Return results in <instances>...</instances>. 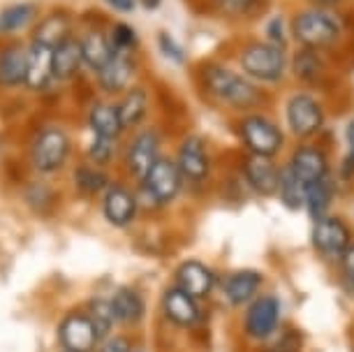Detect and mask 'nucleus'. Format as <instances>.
Returning <instances> with one entry per match:
<instances>
[{
    "label": "nucleus",
    "mask_w": 354,
    "mask_h": 352,
    "mask_svg": "<svg viewBox=\"0 0 354 352\" xmlns=\"http://www.w3.org/2000/svg\"><path fill=\"white\" fill-rule=\"evenodd\" d=\"M345 139H347V156L343 160V176L352 178V174H354V121L347 123Z\"/></svg>",
    "instance_id": "obj_39"
},
{
    "label": "nucleus",
    "mask_w": 354,
    "mask_h": 352,
    "mask_svg": "<svg viewBox=\"0 0 354 352\" xmlns=\"http://www.w3.org/2000/svg\"><path fill=\"white\" fill-rule=\"evenodd\" d=\"M333 195H336V188H333V181H331L329 176L306 188L304 209H306V214L310 216V221H313V223L319 221V218H326V216H329L331 204H333Z\"/></svg>",
    "instance_id": "obj_28"
},
{
    "label": "nucleus",
    "mask_w": 354,
    "mask_h": 352,
    "mask_svg": "<svg viewBox=\"0 0 354 352\" xmlns=\"http://www.w3.org/2000/svg\"><path fill=\"white\" fill-rule=\"evenodd\" d=\"M116 107H118V116H121L123 130L139 128L146 118V111H149V95H146L142 86H135V89L123 93V100Z\"/></svg>",
    "instance_id": "obj_27"
},
{
    "label": "nucleus",
    "mask_w": 354,
    "mask_h": 352,
    "mask_svg": "<svg viewBox=\"0 0 354 352\" xmlns=\"http://www.w3.org/2000/svg\"><path fill=\"white\" fill-rule=\"evenodd\" d=\"M202 84L213 98L234 109H252L264 100L257 84L223 65H206L202 70Z\"/></svg>",
    "instance_id": "obj_1"
},
{
    "label": "nucleus",
    "mask_w": 354,
    "mask_h": 352,
    "mask_svg": "<svg viewBox=\"0 0 354 352\" xmlns=\"http://www.w3.org/2000/svg\"><path fill=\"white\" fill-rule=\"evenodd\" d=\"M70 15L68 12H51L49 17H44L42 21L35 24V28H32V37L30 42H37V44H44V46H51V49H56L58 44L65 42L70 35Z\"/></svg>",
    "instance_id": "obj_25"
},
{
    "label": "nucleus",
    "mask_w": 354,
    "mask_h": 352,
    "mask_svg": "<svg viewBox=\"0 0 354 352\" xmlns=\"http://www.w3.org/2000/svg\"><path fill=\"white\" fill-rule=\"evenodd\" d=\"M84 68L82 42L77 37H68L53 49V77L56 82H70Z\"/></svg>",
    "instance_id": "obj_24"
},
{
    "label": "nucleus",
    "mask_w": 354,
    "mask_h": 352,
    "mask_svg": "<svg viewBox=\"0 0 354 352\" xmlns=\"http://www.w3.org/2000/svg\"><path fill=\"white\" fill-rule=\"evenodd\" d=\"M285 118L290 125V132L299 139L315 137L324 128V109L315 98L308 93H297L287 100Z\"/></svg>",
    "instance_id": "obj_11"
},
{
    "label": "nucleus",
    "mask_w": 354,
    "mask_h": 352,
    "mask_svg": "<svg viewBox=\"0 0 354 352\" xmlns=\"http://www.w3.org/2000/svg\"><path fill=\"white\" fill-rule=\"evenodd\" d=\"M75 185L82 195H104L109 188V174L97 165H79L75 169Z\"/></svg>",
    "instance_id": "obj_31"
},
{
    "label": "nucleus",
    "mask_w": 354,
    "mask_h": 352,
    "mask_svg": "<svg viewBox=\"0 0 354 352\" xmlns=\"http://www.w3.org/2000/svg\"><path fill=\"white\" fill-rule=\"evenodd\" d=\"M37 8L30 3H17L0 12V35H12V33L26 30L35 24Z\"/></svg>",
    "instance_id": "obj_30"
},
{
    "label": "nucleus",
    "mask_w": 354,
    "mask_h": 352,
    "mask_svg": "<svg viewBox=\"0 0 354 352\" xmlns=\"http://www.w3.org/2000/svg\"><path fill=\"white\" fill-rule=\"evenodd\" d=\"M142 5H144V8L149 10V12H153V10H158L160 5H162V0H142Z\"/></svg>",
    "instance_id": "obj_43"
},
{
    "label": "nucleus",
    "mask_w": 354,
    "mask_h": 352,
    "mask_svg": "<svg viewBox=\"0 0 354 352\" xmlns=\"http://www.w3.org/2000/svg\"><path fill=\"white\" fill-rule=\"evenodd\" d=\"M310 243L313 250L326 262H340V257L345 255V250L354 243L352 241V230L343 218L338 216H326L313 223L310 230Z\"/></svg>",
    "instance_id": "obj_7"
},
{
    "label": "nucleus",
    "mask_w": 354,
    "mask_h": 352,
    "mask_svg": "<svg viewBox=\"0 0 354 352\" xmlns=\"http://www.w3.org/2000/svg\"><path fill=\"white\" fill-rule=\"evenodd\" d=\"M183 188V176L178 172V165L174 158L160 156L158 163L153 165L149 176L142 181V190L144 195L151 199L156 207H165V204L174 202L178 195H181Z\"/></svg>",
    "instance_id": "obj_8"
},
{
    "label": "nucleus",
    "mask_w": 354,
    "mask_h": 352,
    "mask_svg": "<svg viewBox=\"0 0 354 352\" xmlns=\"http://www.w3.org/2000/svg\"><path fill=\"white\" fill-rule=\"evenodd\" d=\"M241 63L243 72L250 79H257V82H269L276 84L283 79L285 70H287V58L283 46L271 44V42H257V44H248L241 51Z\"/></svg>",
    "instance_id": "obj_5"
},
{
    "label": "nucleus",
    "mask_w": 354,
    "mask_h": 352,
    "mask_svg": "<svg viewBox=\"0 0 354 352\" xmlns=\"http://www.w3.org/2000/svg\"><path fill=\"white\" fill-rule=\"evenodd\" d=\"M285 209L290 211H301L306 202V185L301 183V178L292 172L290 163L285 167H280V178H278V192Z\"/></svg>",
    "instance_id": "obj_29"
},
{
    "label": "nucleus",
    "mask_w": 354,
    "mask_h": 352,
    "mask_svg": "<svg viewBox=\"0 0 354 352\" xmlns=\"http://www.w3.org/2000/svg\"><path fill=\"white\" fill-rule=\"evenodd\" d=\"M338 271H340V278H343V283H347L354 290V243L345 250V255L340 257Z\"/></svg>",
    "instance_id": "obj_38"
},
{
    "label": "nucleus",
    "mask_w": 354,
    "mask_h": 352,
    "mask_svg": "<svg viewBox=\"0 0 354 352\" xmlns=\"http://www.w3.org/2000/svg\"><path fill=\"white\" fill-rule=\"evenodd\" d=\"M158 44H160V51H162L165 58H169V61H174V63H183L185 61L183 46L178 44L171 35H167V33H160V35H158Z\"/></svg>",
    "instance_id": "obj_36"
},
{
    "label": "nucleus",
    "mask_w": 354,
    "mask_h": 352,
    "mask_svg": "<svg viewBox=\"0 0 354 352\" xmlns=\"http://www.w3.org/2000/svg\"><path fill=\"white\" fill-rule=\"evenodd\" d=\"M266 35H269L271 44L283 46V42H285V21H283V19H280V17L269 19V24H266Z\"/></svg>",
    "instance_id": "obj_40"
},
{
    "label": "nucleus",
    "mask_w": 354,
    "mask_h": 352,
    "mask_svg": "<svg viewBox=\"0 0 354 352\" xmlns=\"http://www.w3.org/2000/svg\"><path fill=\"white\" fill-rule=\"evenodd\" d=\"M319 3H324V5H331V3H338V0H319Z\"/></svg>",
    "instance_id": "obj_45"
},
{
    "label": "nucleus",
    "mask_w": 354,
    "mask_h": 352,
    "mask_svg": "<svg viewBox=\"0 0 354 352\" xmlns=\"http://www.w3.org/2000/svg\"><path fill=\"white\" fill-rule=\"evenodd\" d=\"M174 285L181 288L183 292H188L190 297L204 302V299H209L216 292L220 281L218 274L209 264L197 260V257H190V260L176 264V269H174Z\"/></svg>",
    "instance_id": "obj_13"
},
{
    "label": "nucleus",
    "mask_w": 354,
    "mask_h": 352,
    "mask_svg": "<svg viewBox=\"0 0 354 352\" xmlns=\"http://www.w3.org/2000/svg\"><path fill=\"white\" fill-rule=\"evenodd\" d=\"M176 165L178 172H181L183 181L192 183V185H202L209 181L211 176V154H209V146L202 137L190 135L185 137L181 144H178L176 151Z\"/></svg>",
    "instance_id": "obj_12"
},
{
    "label": "nucleus",
    "mask_w": 354,
    "mask_h": 352,
    "mask_svg": "<svg viewBox=\"0 0 354 352\" xmlns=\"http://www.w3.org/2000/svg\"><path fill=\"white\" fill-rule=\"evenodd\" d=\"M100 352H132L128 336H109L102 341V350Z\"/></svg>",
    "instance_id": "obj_41"
},
{
    "label": "nucleus",
    "mask_w": 354,
    "mask_h": 352,
    "mask_svg": "<svg viewBox=\"0 0 354 352\" xmlns=\"http://www.w3.org/2000/svg\"><path fill=\"white\" fill-rule=\"evenodd\" d=\"M239 139L248 154L276 158L285 146V135L271 118L262 114H250L239 123Z\"/></svg>",
    "instance_id": "obj_6"
},
{
    "label": "nucleus",
    "mask_w": 354,
    "mask_h": 352,
    "mask_svg": "<svg viewBox=\"0 0 354 352\" xmlns=\"http://www.w3.org/2000/svg\"><path fill=\"white\" fill-rule=\"evenodd\" d=\"M116 156V139H106V137H97L93 135V142L88 144V160L91 165H97V167H104L109 165Z\"/></svg>",
    "instance_id": "obj_34"
},
{
    "label": "nucleus",
    "mask_w": 354,
    "mask_h": 352,
    "mask_svg": "<svg viewBox=\"0 0 354 352\" xmlns=\"http://www.w3.org/2000/svg\"><path fill=\"white\" fill-rule=\"evenodd\" d=\"M61 352H70V350H61Z\"/></svg>",
    "instance_id": "obj_46"
},
{
    "label": "nucleus",
    "mask_w": 354,
    "mask_h": 352,
    "mask_svg": "<svg viewBox=\"0 0 354 352\" xmlns=\"http://www.w3.org/2000/svg\"><path fill=\"white\" fill-rule=\"evenodd\" d=\"M88 125L93 135L106 137V139H118L123 132L121 116H118V107L109 102H95L88 109Z\"/></svg>",
    "instance_id": "obj_26"
},
{
    "label": "nucleus",
    "mask_w": 354,
    "mask_h": 352,
    "mask_svg": "<svg viewBox=\"0 0 354 352\" xmlns=\"http://www.w3.org/2000/svg\"><path fill=\"white\" fill-rule=\"evenodd\" d=\"M109 299H111V306H113V313H116L118 324H123V327H137V324L144 320L146 299L137 288L121 285Z\"/></svg>",
    "instance_id": "obj_22"
},
{
    "label": "nucleus",
    "mask_w": 354,
    "mask_h": 352,
    "mask_svg": "<svg viewBox=\"0 0 354 352\" xmlns=\"http://www.w3.org/2000/svg\"><path fill=\"white\" fill-rule=\"evenodd\" d=\"M111 37V44L116 51H132L137 44V33L132 30V26L128 24H116L109 33Z\"/></svg>",
    "instance_id": "obj_35"
},
{
    "label": "nucleus",
    "mask_w": 354,
    "mask_h": 352,
    "mask_svg": "<svg viewBox=\"0 0 354 352\" xmlns=\"http://www.w3.org/2000/svg\"><path fill=\"white\" fill-rule=\"evenodd\" d=\"M290 167L294 174L301 178L306 188H308V185L329 176V158H326V154L319 146L304 142L294 149V154L290 158Z\"/></svg>",
    "instance_id": "obj_17"
},
{
    "label": "nucleus",
    "mask_w": 354,
    "mask_h": 352,
    "mask_svg": "<svg viewBox=\"0 0 354 352\" xmlns=\"http://www.w3.org/2000/svg\"><path fill=\"white\" fill-rule=\"evenodd\" d=\"M26 63H28V46L21 42L0 46V89L12 91L24 86Z\"/></svg>",
    "instance_id": "obj_21"
},
{
    "label": "nucleus",
    "mask_w": 354,
    "mask_h": 352,
    "mask_svg": "<svg viewBox=\"0 0 354 352\" xmlns=\"http://www.w3.org/2000/svg\"><path fill=\"white\" fill-rule=\"evenodd\" d=\"M165 320L171 327L181 329V331H192L204 324V306L202 302L195 297H190L188 292H183L181 288L171 285L165 290L162 302H160Z\"/></svg>",
    "instance_id": "obj_9"
},
{
    "label": "nucleus",
    "mask_w": 354,
    "mask_h": 352,
    "mask_svg": "<svg viewBox=\"0 0 354 352\" xmlns=\"http://www.w3.org/2000/svg\"><path fill=\"white\" fill-rule=\"evenodd\" d=\"M257 352H283V350L273 348V345H264V348H262V350H257Z\"/></svg>",
    "instance_id": "obj_44"
},
{
    "label": "nucleus",
    "mask_w": 354,
    "mask_h": 352,
    "mask_svg": "<svg viewBox=\"0 0 354 352\" xmlns=\"http://www.w3.org/2000/svg\"><path fill=\"white\" fill-rule=\"evenodd\" d=\"M79 42H82L84 65L93 72L102 70L104 65L113 58V54H116V49H113V44H111V37L100 28L86 30Z\"/></svg>",
    "instance_id": "obj_23"
},
{
    "label": "nucleus",
    "mask_w": 354,
    "mask_h": 352,
    "mask_svg": "<svg viewBox=\"0 0 354 352\" xmlns=\"http://www.w3.org/2000/svg\"><path fill=\"white\" fill-rule=\"evenodd\" d=\"M88 315L93 317V322H95V327L100 331V338H109L113 327L118 324L116 320V313H113V306H111V299H104V297H93L88 302Z\"/></svg>",
    "instance_id": "obj_32"
},
{
    "label": "nucleus",
    "mask_w": 354,
    "mask_h": 352,
    "mask_svg": "<svg viewBox=\"0 0 354 352\" xmlns=\"http://www.w3.org/2000/svg\"><path fill=\"white\" fill-rule=\"evenodd\" d=\"M243 176L248 181L250 190H255L259 197H271L278 192V178H280V167L276 160L269 156H255L248 154L243 158Z\"/></svg>",
    "instance_id": "obj_18"
},
{
    "label": "nucleus",
    "mask_w": 354,
    "mask_h": 352,
    "mask_svg": "<svg viewBox=\"0 0 354 352\" xmlns=\"http://www.w3.org/2000/svg\"><path fill=\"white\" fill-rule=\"evenodd\" d=\"M352 352H354V348H352Z\"/></svg>",
    "instance_id": "obj_47"
},
{
    "label": "nucleus",
    "mask_w": 354,
    "mask_h": 352,
    "mask_svg": "<svg viewBox=\"0 0 354 352\" xmlns=\"http://www.w3.org/2000/svg\"><path fill=\"white\" fill-rule=\"evenodd\" d=\"M160 158V135L156 130H142L132 137V142L128 144V151H125V167H128L130 176L135 181L142 183L153 165L158 163Z\"/></svg>",
    "instance_id": "obj_15"
},
{
    "label": "nucleus",
    "mask_w": 354,
    "mask_h": 352,
    "mask_svg": "<svg viewBox=\"0 0 354 352\" xmlns=\"http://www.w3.org/2000/svg\"><path fill=\"white\" fill-rule=\"evenodd\" d=\"M283 327V302L276 292H259L241 315V334L250 343H269Z\"/></svg>",
    "instance_id": "obj_2"
},
{
    "label": "nucleus",
    "mask_w": 354,
    "mask_h": 352,
    "mask_svg": "<svg viewBox=\"0 0 354 352\" xmlns=\"http://www.w3.org/2000/svg\"><path fill=\"white\" fill-rule=\"evenodd\" d=\"M58 343L70 352H95L102 338L88 311H72L58 324Z\"/></svg>",
    "instance_id": "obj_10"
},
{
    "label": "nucleus",
    "mask_w": 354,
    "mask_h": 352,
    "mask_svg": "<svg viewBox=\"0 0 354 352\" xmlns=\"http://www.w3.org/2000/svg\"><path fill=\"white\" fill-rule=\"evenodd\" d=\"M104 3L109 5L111 10L123 12V15H128V12L135 10V0H104Z\"/></svg>",
    "instance_id": "obj_42"
},
{
    "label": "nucleus",
    "mask_w": 354,
    "mask_h": 352,
    "mask_svg": "<svg viewBox=\"0 0 354 352\" xmlns=\"http://www.w3.org/2000/svg\"><path fill=\"white\" fill-rule=\"evenodd\" d=\"M264 276L257 269H239L220 281V295L230 308H245L262 292Z\"/></svg>",
    "instance_id": "obj_14"
},
{
    "label": "nucleus",
    "mask_w": 354,
    "mask_h": 352,
    "mask_svg": "<svg viewBox=\"0 0 354 352\" xmlns=\"http://www.w3.org/2000/svg\"><path fill=\"white\" fill-rule=\"evenodd\" d=\"M102 214L113 228H121V230L128 228L139 214L137 195L128 188V185L111 183L102 195Z\"/></svg>",
    "instance_id": "obj_16"
},
{
    "label": "nucleus",
    "mask_w": 354,
    "mask_h": 352,
    "mask_svg": "<svg viewBox=\"0 0 354 352\" xmlns=\"http://www.w3.org/2000/svg\"><path fill=\"white\" fill-rule=\"evenodd\" d=\"M135 75V58L132 51H116L113 58L97 72V86L106 95H118L128 89L130 79Z\"/></svg>",
    "instance_id": "obj_20"
},
{
    "label": "nucleus",
    "mask_w": 354,
    "mask_h": 352,
    "mask_svg": "<svg viewBox=\"0 0 354 352\" xmlns=\"http://www.w3.org/2000/svg\"><path fill=\"white\" fill-rule=\"evenodd\" d=\"M53 79H56L53 77V49L51 46L30 42L24 86L32 93H42L49 89Z\"/></svg>",
    "instance_id": "obj_19"
},
{
    "label": "nucleus",
    "mask_w": 354,
    "mask_h": 352,
    "mask_svg": "<svg viewBox=\"0 0 354 352\" xmlns=\"http://www.w3.org/2000/svg\"><path fill=\"white\" fill-rule=\"evenodd\" d=\"M70 135L56 125H46L32 137L30 144V163L42 174H53L65 165L70 156Z\"/></svg>",
    "instance_id": "obj_4"
},
{
    "label": "nucleus",
    "mask_w": 354,
    "mask_h": 352,
    "mask_svg": "<svg viewBox=\"0 0 354 352\" xmlns=\"http://www.w3.org/2000/svg\"><path fill=\"white\" fill-rule=\"evenodd\" d=\"M292 35L306 49H322L340 37V21L329 10H304L292 19Z\"/></svg>",
    "instance_id": "obj_3"
},
{
    "label": "nucleus",
    "mask_w": 354,
    "mask_h": 352,
    "mask_svg": "<svg viewBox=\"0 0 354 352\" xmlns=\"http://www.w3.org/2000/svg\"><path fill=\"white\" fill-rule=\"evenodd\" d=\"M292 70L297 79H301L306 84H315L324 70L322 58L317 56V49H306L304 46L301 51H297V56L292 61Z\"/></svg>",
    "instance_id": "obj_33"
},
{
    "label": "nucleus",
    "mask_w": 354,
    "mask_h": 352,
    "mask_svg": "<svg viewBox=\"0 0 354 352\" xmlns=\"http://www.w3.org/2000/svg\"><path fill=\"white\" fill-rule=\"evenodd\" d=\"M218 8L225 12V15H245L252 8H257L259 0H216Z\"/></svg>",
    "instance_id": "obj_37"
}]
</instances>
